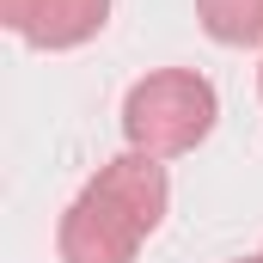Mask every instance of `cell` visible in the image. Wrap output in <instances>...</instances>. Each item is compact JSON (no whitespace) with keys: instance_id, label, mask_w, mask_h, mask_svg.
<instances>
[{"instance_id":"5","label":"cell","mask_w":263,"mask_h":263,"mask_svg":"<svg viewBox=\"0 0 263 263\" xmlns=\"http://www.w3.org/2000/svg\"><path fill=\"white\" fill-rule=\"evenodd\" d=\"M257 263H263V257H257Z\"/></svg>"},{"instance_id":"4","label":"cell","mask_w":263,"mask_h":263,"mask_svg":"<svg viewBox=\"0 0 263 263\" xmlns=\"http://www.w3.org/2000/svg\"><path fill=\"white\" fill-rule=\"evenodd\" d=\"M202 25H208L214 43H257L263 0H202Z\"/></svg>"},{"instance_id":"3","label":"cell","mask_w":263,"mask_h":263,"mask_svg":"<svg viewBox=\"0 0 263 263\" xmlns=\"http://www.w3.org/2000/svg\"><path fill=\"white\" fill-rule=\"evenodd\" d=\"M104 6L110 0H6V25L37 49H67L104 25Z\"/></svg>"},{"instance_id":"2","label":"cell","mask_w":263,"mask_h":263,"mask_svg":"<svg viewBox=\"0 0 263 263\" xmlns=\"http://www.w3.org/2000/svg\"><path fill=\"white\" fill-rule=\"evenodd\" d=\"M123 123H129L135 147H147V159L153 153H184L214 129V86L196 80V73H153L129 92Z\"/></svg>"},{"instance_id":"1","label":"cell","mask_w":263,"mask_h":263,"mask_svg":"<svg viewBox=\"0 0 263 263\" xmlns=\"http://www.w3.org/2000/svg\"><path fill=\"white\" fill-rule=\"evenodd\" d=\"M159 214H165V178L153 159L129 153L67 208L62 257L67 263H129L135 239L153 233Z\"/></svg>"}]
</instances>
